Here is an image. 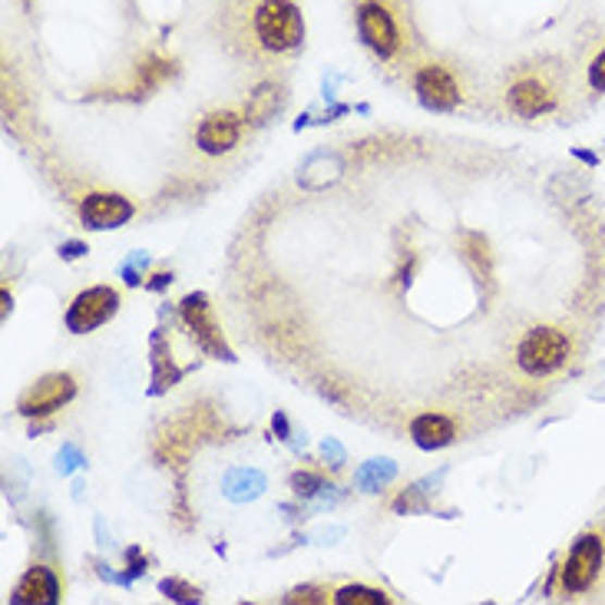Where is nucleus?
Instances as JSON below:
<instances>
[{
  "label": "nucleus",
  "instance_id": "11",
  "mask_svg": "<svg viewBox=\"0 0 605 605\" xmlns=\"http://www.w3.org/2000/svg\"><path fill=\"white\" fill-rule=\"evenodd\" d=\"M11 602H17V605H53V602H60V582H57L53 569L34 566V569L17 582Z\"/></svg>",
  "mask_w": 605,
  "mask_h": 605
},
{
  "label": "nucleus",
  "instance_id": "1",
  "mask_svg": "<svg viewBox=\"0 0 605 605\" xmlns=\"http://www.w3.org/2000/svg\"><path fill=\"white\" fill-rule=\"evenodd\" d=\"M255 37L272 53H288L305 40V17L292 0H262L251 17Z\"/></svg>",
  "mask_w": 605,
  "mask_h": 605
},
{
  "label": "nucleus",
  "instance_id": "14",
  "mask_svg": "<svg viewBox=\"0 0 605 605\" xmlns=\"http://www.w3.org/2000/svg\"><path fill=\"white\" fill-rule=\"evenodd\" d=\"M266 490V477L258 473V470H232L225 477V493L232 499H251Z\"/></svg>",
  "mask_w": 605,
  "mask_h": 605
},
{
  "label": "nucleus",
  "instance_id": "19",
  "mask_svg": "<svg viewBox=\"0 0 605 605\" xmlns=\"http://www.w3.org/2000/svg\"><path fill=\"white\" fill-rule=\"evenodd\" d=\"M295 490L301 493V496H311V493H318L321 490V480L314 477V473H295Z\"/></svg>",
  "mask_w": 605,
  "mask_h": 605
},
{
  "label": "nucleus",
  "instance_id": "5",
  "mask_svg": "<svg viewBox=\"0 0 605 605\" xmlns=\"http://www.w3.org/2000/svg\"><path fill=\"white\" fill-rule=\"evenodd\" d=\"M413 90H417V100L427 107V110H434V113H450L457 110L460 103V83L454 76L450 66L444 63H427L417 70L413 76Z\"/></svg>",
  "mask_w": 605,
  "mask_h": 605
},
{
  "label": "nucleus",
  "instance_id": "12",
  "mask_svg": "<svg viewBox=\"0 0 605 605\" xmlns=\"http://www.w3.org/2000/svg\"><path fill=\"white\" fill-rule=\"evenodd\" d=\"M410 437H413V444H417L420 450H441V447L454 444L457 427H454V420L444 417V413H420V417H413V423H410Z\"/></svg>",
  "mask_w": 605,
  "mask_h": 605
},
{
  "label": "nucleus",
  "instance_id": "7",
  "mask_svg": "<svg viewBox=\"0 0 605 605\" xmlns=\"http://www.w3.org/2000/svg\"><path fill=\"white\" fill-rule=\"evenodd\" d=\"M76 394V381L70 374H47L44 381H37L24 397H21V413L24 417H47L53 410H60L63 404H70Z\"/></svg>",
  "mask_w": 605,
  "mask_h": 605
},
{
  "label": "nucleus",
  "instance_id": "18",
  "mask_svg": "<svg viewBox=\"0 0 605 605\" xmlns=\"http://www.w3.org/2000/svg\"><path fill=\"white\" fill-rule=\"evenodd\" d=\"M162 592L172 595V598H180V602H193V598H199V592H196L193 585L180 582V579H165V582H162Z\"/></svg>",
  "mask_w": 605,
  "mask_h": 605
},
{
  "label": "nucleus",
  "instance_id": "20",
  "mask_svg": "<svg viewBox=\"0 0 605 605\" xmlns=\"http://www.w3.org/2000/svg\"><path fill=\"white\" fill-rule=\"evenodd\" d=\"M76 464H79V450H76V447H66V450L60 454V464H57V467H60V473H70Z\"/></svg>",
  "mask_w": 605,
  "mask_h": 605
},
{
  "label": "nucleus",
  "instance_id": "9",
  "mask_svg": "<svg viewBox=\"0 0 605 605\" xmlns=\"http://www.w3.org/2000/svg\"><path fill=\"white\" fill-rule=\"evenodd\" d=\"M133 202L123 196H110V193H97L86 196L79 206V219L86 229H120L133 219Z\"/></svg>",
  "mask_w": 605,
  "mask_h": 605
},
{
  "label": "nucleus",
  "instance_id": "22",
  "mask_svg": "<svg viewBox=\"0 0 605 605\" xmlns=\"http://www.w3.org/2000/svg\"><path fill=\"white\" fill-rule=\"evenodd\" d=\"M83 251H86V248H83V242H66V245L60 248V255H63V258H79Z\"/></svg>",
  "mask_w": 605,
  "mask_h": 605
},
{
  "label": "nucleus",
  "instance_id": "3",
  "mask_svg": "<svg viewBox=\"0 0 605 605\" xmlns=\"http://www.w3.org/2000/svg\"><path fill=\"white\" fill-rule=\"evenodd\" d=\"M602 563H605V546H602V536L595 533H585L576 540V546L569 550L563 569H559V589L563 595H582L595 585L598 572H602Z\"/></svg>",
  "mask_w": 605,
  "mask_h": 605
},
{
  "label": "nucleus",
  "instance_id": "2",
  "mask_svg": "<svg viewBox=\"0 0 605 605\" xmlns=\"http://www.w3.org/2000/svg\"><path fill=\"white\" fill-rule=\"evenodd\" d=\"M566 358H569V337L556 328H533L520 341V348H516V365L533 378L553 374L556 368L566 365Z\"/></svg>",
  "mask_w": 605,
  "mask_h": 605
},
{
  "label": "nucleus",
  "instance_id": "4",
  "mask_svg": "<svg viewBox=\"0 0 605 605\" xmlns=\"http://www.w3.org/2000/svg\"><path fill=\"white\" fill-rule=\"evenodd\" d=\"M358 34L381 60H391L404 44L400 21L384 0H365V4L358 8Z\"/></svg>",
  "mask_w": 605,
  "mask_h": 605
},
{
  "label": "nucleus",
  "instance_id": "15",
  "mask_svg": "<svg viewBox=\"0 0 605 605\" xmlns=\"http://www.w3.org/2000/svg\"><path fill=\"white\" fill-rule=\"evenodd\" d=\"M337 605H384L387 595L381 589H368V585H344L341 592H334Z\"/></svg>",
  "mask_w": 605,
  "mask_h": 605
},
{
  "label": "nucleus",
  "instance_id": "10",
  "mask_svg": "<svg viewBox=\"0 0 605 605\" xmlns=\"http://www.w3.org/2000/svg\"><path fill=\"white\" fill-rule=\"evenodd\" d=\"M238 136H242V120L235 113H212L196 129V143L209 156L232 152L238 146Z\"/></svg>",
  "mask_w": 605,
  "mask_h": 605
},
{
  "label": "nucleus",
  "instance_id": "8",
  "mask_svg": "<svg viewBox=\"0 0 605 605\" xmlns=\"http://www.w3.org/2000/svg\"><path fill=\"white\" fill-rule=\"evenodd\" d=\"M506 103H509V110L516 116L536 120V116H543V113H550L556 107V94H553V86L543 76H523V79H516L509 86Z\"/></svg>",
  "mask_w": 605,
  "mask_h": 605
},
{
  "label": "nucleus",
  "instance_id": "6",
  "mask_svg": "<svg viewBox=\"0 0 605 605\" xmlns=\"http://www.w3.org/2000/svg\"><path fill=\"white\" fill-rule=\"evenodd\" d=\"M120 308V295L110 285H97V288H86L73 298L70 311H66V328L73 334H90L100 324H107Z\"/></svg>",
  "mask_w": 605,
  "mask_h": 605
},
{
  "label": "nucleus",
  "instance_id": "23",
  "mask_svg": "<svg viewBox=\"0 0 605 605\" xmlns=\"http://www.w3.org/2000/svg\"><path fill=\"white\" fill-rule=\"evenodd\" d=\"M169 282V275H156V282H152V288H162Z\"/></svg>",
  "mask_w": 605,
  "mask_h": 605
},
{
  "label": "nucleus",
  "instance_id": "13",
  "mask_svg": "<svg viewBox=\"0 0 605 605\" xmlns=\"http://www.w3.org/2000/svg\"><path fill=\"white\" fill-rule=\"evenodd\" d=\"M183 314H186L189 328L199 334L202 348H209V351H212V355H219V358H232V355H229V348L222 344V337H219V331H215V324H212V314H209L206 295H189V298L183 301Z\"/></svg>",
  "mask_w": 605,
  "mask_h": 605
},
{
  "label": "nucleus",
  "instance_id": "17",
  "mask_svg": "<svg viewBox=\"0 0 605 605\" xmlns=\"http://www.w3.org/2000/svg\"><path fill=\"white\" fill-rule=\"evenodd\" d=\"M589 86L595 94H605V47L592 57V63H589Z\"/></svg>",
  "mask_w": 605,
  "mask_h": 605
},
{
  "label": "nucleus",
  "instance_id": "16",
  "mask_svg": "<svg viewBox=\"0 0 605 605\" xmlns=\"http://www.w3.org/2000/svg\"><path fill=\"white\" fill-rule=\"evenodd\" d=\"M394 473H397V467H394L391 460H374V464H368V467L358 473V483H361L365 490H374L378 483L391 480Z\"/></svg>",
  "mask_w": 605,
  "mask_h": 605
},
{
  "label": "nucleus",
  "instance_id": "21",
  "mask_svg": "<svg viewBox=\"0 0 605 605\" xmlns=\"http://www.w3.org/2000/svg\"><path fill=\"white\" fill-rule=\"evenodd\" d=\"M288 602H324V589H298Z\"/></svg>",
  "mask_w": 605,
  "mask_h": 605
}]
</instances>
